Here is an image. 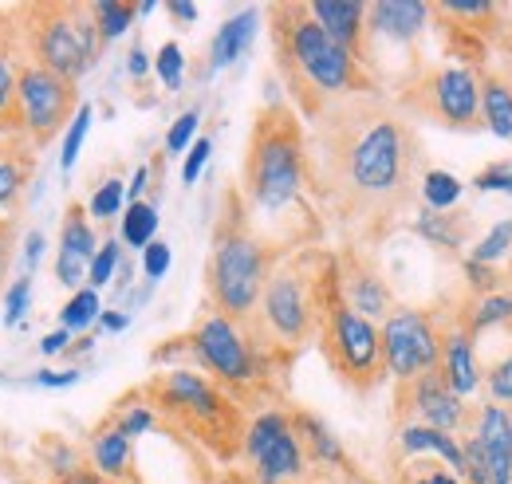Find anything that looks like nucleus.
<instances>
[{
	"instance_id": "1",
	"label": "nucleus",
	"mask_w": 512,
	"mask_h": 484,
	"mask_svg": "<svg viewBox=\"0 0 512 484\" xmlns=\"http://www.w3.org/2000/svg\"><path fill=\"white\" fill-rule=\"evenodd\" d=\"M312 182L343 229L379 237L418 197L422 146L414 126L371 95H351L316 119Z\"/></svg>"
},
{
	"instance_id": "2",
	"label": "nucleus",
	"mask_w": 512,
	"mask_h": 484,
	"mask_svg": "<svg viewBox=\"0 0 512 484\" xmlns=\"http://www.w3.org/2000/svg\"><path fill=\"white\" fill-rule=\"evenodd\" d=\"M272 52L276 71L304 119H320L327 107L351 99V95H371V75L351 52H343L320 24L312 20L304 0L272 4Z\"/></svg>"
},
{
	"instance_id": "3",
	"label": "nucleus",
	"mask_w": 512,
	"mask_h": 484,
	"mask_svg": "<svg viewBox=\"0 0 512 484\" xmlns=\"http://www.w3.org/2000/svg\"><path fill=\"white\" fill-rule=\"evenodd\" d=\"M335 300H339L335 256L320 248H296L276 256L256 315L245 327L272 355H296L312 339H320L323 315Z\"/></svg>"
},
{
	"instance_id": "4",
	"label": "nucleus",
	"mask_w": 512,
	"mask_h": 484,
	"mask_svg": "<svg viewBox=\"0 0 512 484\" xmlns=\"http://www.w3.org/2000/svg\"><path fill=\"white\" fill-rule=\"evenodd\" d=\"M312 185V162H308V138L292 107L280 99H268V107L256 115L245 170H241V201L249 209L253 229L260 221L280 225L288 221Z\"/></svg>"
},
{
	"instance_id": "5",
	"label": "nucleus",
	"mask_w": 512,
	"mask_h": 484,
	"mask_svg": "<svg viewBox=\"0 0 512 484\" xmlns=\"http://www.w3.org/2000/svg\"><path fill=\"white\" fill-rule=\"evenodd\" d=\"M280 252L264 241L249 221V209L241 201V189H229L225 213L213 229V252L205 264V292L209 311H221L237 323H249L264 292V280L272 272Z\"/></svg>"
},
{
	"instance_id": "6",
	"label": "nucleus",
	"mask_w": 512,
	"mask_h": 484,
	"mask_svg": "<svg viewBox=\"0 0 512 484\" xmlns=\"http://www.w3.org/2000/svg\"><path fill=\"white\" fill-rule=\"evenodd\" d=\"M146 394L154 398L150 410L162 414L170 425H178V433L197 437L225 461L241 453V437H245L241 406L213 378L186 366H170L146 382Z\"/></svg>"
},
{
	"instance_id": "7",
	"label": "nucleus",
	"mask_w": 512,
	"mask_h": 484,
	"mask_svg": "<svg viewBox=\"0 0 512 484\" xmlns=\"http://www.w3.org/2000/svg\"><path fill=\"white\" fill-rule=\"evenodd\" d=\"M24 56L48 71H56L67 83H79L103 56V40L91 16V4L79 0H40L16 8Z\"/></svg>"
},
{
	"instance_id": "8",
	"label": "nucleus",
	"mask_w": 512,
	"mask_h": 484,
	"mask_svg": "<svg viewBox=\"0 0 512 484\" xmlns=\"http://www.w3.org/2000/svg\"><path fill=\"white\" fill-rule=\"evenodd\" d=\"M186 351L225 390H256L268 378L272 351L260 347L253 331L221 311H205L186 335Z\"/></svg>"
},
{
	"instance_id": "9",
	"label": "nucleus",
	"mask_w": 512,
	"mask_h": 484,
	"mask_svg": "<svg viewBox=\"0 0 512 484\" xmlns=\"http://www.w3.org/2000/svg\"><path fill=\"white\" fill-rule=\"evenodd\" d=\"M320 347L327 355V366L335 370V378L343 386H351L355 394H371L386 378L379 323L355 315L343 300H335L323 315Z\"/></svg>"
},
{
	"instance_id": "10",
	"label": "nucleus",
	"mask_w": 512,
	"mask_h": 484,
	"mask_svg": "<svg viewBox=\"0 0 512 484\" xmlns=\"http://www.w3.org/2000/svg\"><path fill=\"white\" fill-rule=\"evenodd\" d=\"M402 107L446 130H477L481 126V71L473 63H446V67L418 71L402 91Z\"/></svg>"
},
{
	"instance_id": "11",
	"label": "nucleus",
	"mask_w": 512,
	"mask_h": 484,
	"mask_svg": "<svg viewBox=\"0 0 512 484\" xmlns=\"http://www.w3.org/2000/svg\"><path fill=\"white\" fill-rule=\"evenodd\" d=\"M79 111V87L60 79L56 71L40 67V63L24 60L16 71V119L20 134L44 150L52 138H60L67 122Z\"/></svg>"
},
{
	"instance_id": "12",
	"label": "nucleus",
	"mask_w": 512,
	"mask_h": 484,
	"mask_svg": "<svg viewBox=\"0 0 512 484\" xmlns=\"http://www.w3.org/2000/svg\"><path fill=\"white\" fill-rule=\"evenodd\" d=\"M383 339V370L398 386L438 370L442 359V323L422 307H394L379 327Z\"/></svg>"
},
{
	"instance_id": "13",
	"label": "nucleus",
	"mask_w": 512,
	"mask_h": 484,
	"mask_svg": "<svg viewBox=\"0 0 512 484\" xmlns=\"http://www.w3.org/2000/svg\"><path fill=\"white\" fill-rule=\"evenodd\" d=\"M241 453L253 461L256 484H296L308 473L304 445L292 429V414L284 410H264L245 425Z\"/></svg>"
},
{
	"instance_id": "14",
	"label": "nucleus",
	"mask_w": 512,
	"mask_h": 484,
	"mask_svg": "<svg viewBox=\"0 0 512 484\" xmlns=\"http://www.w3.org/2000/svg\"><path fill=\"white\" fill-rule=\"evenodd\" d=\"M430 24H434V4H426V0H375V4H367V32H363V52H359L363 71L375 75V67L383 63L386 52H414Z\"/></svg>"
},
{
	"instance_id": "15",
	"label": "nucleus",
	"mask_w": 512,
	"mask_h": 484,
	"mask_svg": "<svg viewBox=\"0 0 512 484\" xmlns=\"http://www.w3.org/2000/svg\"><path fill=\"white\" fill-rule=\"evenodd\" d=\"M335 272H339V300L347 303L355 315H363L371 323H383L394 311V296L386 288L383 272L359 248H347L343 256H335Z\"/></svg>"
},
{
	"instance_id": "16",
	"label": "nucleus",
	"mask_w": 512,
	"mask_h": 484,
	"mask_svg": "<svg viewBox=\"0 0 512 484\" xmlns=\"http://www.w3.org/2000/svg\"><path fill=\"white\" fill-rule=\"evenodd\" d=\"M398 402H402L398 406V418L402 414H414L418 425H430V429H442V433H457L465 425V418H469L465 402L442 382L438 370H430V374L398 386Z\"/></svg>"
},
{
	"instance_id": "17",
	"label": "nucleus",
	"mask_w": 512,
	"mask_h": 484,
	"mask_svg": "<svg viewBox=\"0 0 512 484\" xmlns=\"http://www.w3.org/2000/svg\"><path fill=\"white\" fill-rule=\"evenodd\" d=\"M99 248V237L91 229V217L79 201H71L60 225V248H56V284L67 292H79L87 284V264Z\"/></svg>"
},
{
	"instance_id": "18",
	"label": "nucleus",
	"mask_w": 512,
	"mask_h": 484,
	"mask_svg": "<svg viewBox=\"0 0 512 484\" xmlns=\"http://www.w3.org/2000/svg\"><path fill=\"white\" fill-rule=\"evenodd\" d=\"M438 374L449 390L465 402L481 390V359H477V343L465 327V319L442 327V359H438Z\"/></svg>"
},
{
	"instance_id": "19",
	"label": "nucleus",
	"mask_w": 512,
	"mask_h": 484,
	"mask_svg": "<svg viewBox=\"0 0 512 484\" xmlns=\"http://www.w3.org/2000/svg\"><path fill=\"white\" fill-rule=\"evenodd\" d=\"M36 178V146L24 134L0 138V217H20L24 193Z\"/></svg>"
},
{
	"instance_id": "20",
	"label": "nucleus",
	"mask_w": 512,
	"mask_h": 484,
	"mask_svg": "<svg viewBox=\"0 0 512 484\" xmlns=\"http://www.w3.org/2000/svg\"><path fill=\"white\" fill-rule=\"evenodd\" d=\"M24 56V40H20V24H16V8H0V138L20 134L16 119V71Z\"/></svg>"
},
{
	"instance_id": "21",
	"label": "nucleus",
	"mask_w": 512,
	"mask_h": 484,
	"mask_svg": "<svg viewBox=\"0 0 512 484\" xmlns=\"http://www.w3.org/2000/svg\"><path fill=\"white\" fill-rule=\"evenodd\" d=\"M308 12H312V20L320 24L343 52H351L359 60L363 32H367V4L363 0H312Z\"/></svg>"
},
{
	"instance_id": "22",
	"label": "nucleus",
	"mask_w": 512,
	"mask_h": 484,
	"mask_svg": "<svg viewBox=\"0 0 512 484\" xmlns=\"http://www.w3.org/2000/svg\"><path fill=\"white\" fill-rule=\"evenodd\" d=\"M256 32H260V8H241V12H233V16L213 32V40H209V60H205V71H201V75L209 79V75L233 67L241 56H249Z\"/></svg>"
},
{
	"instance_id": "23",
	"label": "nucleus",
	"mask_w": 512,
	"mask_h": 484,
	"mask_svg": "<svg viewBox=\"0 0 512 484\" xmlns=\"http://www.w3.org/2000/svg\"><path fill=\"white\" fill-rule=\"evenodd\" d=\"M87 457H91L87 469H95L99 477H107L115 484H138V477H134V441L115 422L99 425L91 433Z\"/></svg>"
},
{
	"instance_id": "24",
	"label": "nucleus",
	"mask_w": 512,
	"mask_h": 484,
	"mask_svg": "<svg viewBox=\"0 0 512 484\" xmlns=\"http://www.w3.org/2000/svg\"><path fill=\"white\" fill-rule=\"evenodd\" d=\"M398 449H402V457L434 453V457H442V465L453 477H465V457H461L457 433H442V429H430V425L418 422H402L398 425Z\"/></svg>"
},
{
	"instance_id": "25",
	"label": "nucleus",
	"mask_w": 512,
	"mask_h": 484,
	"mask_svg": "<svg viewBox=\"0 0 512 484\" xmlns=\"http://www.w3.org/2000/svg\"><path fill=\"white\" fill-rule=\"evenodd\" d=\"M292 429H296V437H300V445H304V457H308V461L327 465V469H339V465L347 461V453H343L339 437H335L320 418H312V414H292Z\"/></svg>"
},
{
	"instance_id": "26",
	"label": "nucleus",
	"mask_w": 512,
	"mask_h": 484,
	"mask_svg": "<svg viewBox=\"0 0 512 484\" xmlns=\"http://www.w3.org/2000/svg\"><path fill=\"white\" fill-rule=\"evenodd\" d=\"M481 126L512 142V83L509 75H481Z\"/></svg>"
},
{
	"instance_id": "27",
	"label": "nucleus",
	"mask_w": 512,
	"mask_h": 484,
	"mask_svg": "<svg viewBox=\"0 0 512 484\" xmlns=\"http://www.w3.org/2000/svg\"><path fill=\"white\" fill-rule=\"evenodd\" d=\"M465 229H469V221L465 217H453V213H430V209H422L414 217V233L426 244H434V248H446V252H461L465 248Z\"/></svg>"
},
{
	"instance_id": "28",
	"label": "nucleus",
	"mask_w": 512,
	"mask_h": 484,
	"mask_svg": "<svg viewBox=\"0 0 512 484\" xmlns=\"http://www.w3.org/2000/svg\"><path fill=\"white\" fill-rule=\"evenodd\" d=\"M158 225H162V217H158V205L146 197V201H130L127 209H123V225H119V237L127 248L134 252H142L150 241H158Z\"/></svg>"
},
{
	"instance_id": "29",
	"label": "nucleus",
	"mask_w": 512,
	"mask_h": 484,
	"mask_svg": "<svg viewBox=\"0 0 512 484\" xmlns=\"http://www.w3.org/2000/svg\"><path fill=\"white\" fill-rule=\"evenodd\" d=\"M418 197H422V209L430 213H449L457 209V201L465 197V182L449 170H426L418 178Z\"/></svg>"
},
{
	"instance_id": "30",
	"label": "nucleus",
	"mask_w": 512,
	"mask_h": 484,
	"mask_svg": "<svg viewBox=\"0 0 512 484\" xmlns=\"http://www.w3.org/2000/svg\"><path fill=\"white\" fill-rule=\"evenodd\" d=\"M91 16H95V28H99V40L103 44H115L123 40L134 20H138V4L134 0H95L91 4Z\"/></svg>"
},
{
	"instance_id": "31",
	"label": "nucleus",
	"mask_w": 512,
	"mask_h": 484,
	"mask_svg": "<svg viewBox=\"0 0 512 484\" xmlns=\"http://www.w3.org/2000/svg\"><path fill=\"white\" fill-rule=\"evenodd\" d=\"M512 323V296L509 292H489V296H477V300L465 307V327L469 335L477 339L481 331H493V327H505Z\"/></svg>"
},
{
	"instance_id": "32",
	"label": "nucleus",
	"mask_w": 512,
	"mask_h": 484,
	"mask_svg": "<svg viewBox=\"0 0 512 484\" xmlns=\"http://www.w3.org/2000/svg\"><path fill=\"white\" fill-rule=\"evenodd\" d=\"M512 256V217H505V221H497L481 241L469 248V264H481V268H497L501 272V264Z\"/></svg>"
},
{
	"instance_id": "33",
	"label": "nucleus",
	"mask_w": 512,
	"mask_h": 484,
	"mask_svg": "<svg viewBox=\"0 0 512 484\" xmlns=\"http://www.w3.org/2000/svg\"><path fill=\"white\" fill-rule=\"evenodd\" d=\"M99 311H103L99 292L83 284V288H79V292H71V300L60 307V327H64V331H71V335H87V331L95 327Z\"/></svg>"
},
{
	"instance_id": "34",
	"label": "nucleus",
	"mask_w": 512,
	"mask_h": 484,
	"mask_svg": "<svg viewBox=\"0 0 512 484\" xmlns=\"http://www.w3.org/2000/svg\"><path fill=\"white\" fill-rule=\"evenodd\" d=\"M119 264H123V241H115V237L99 241L95 256H91V264H87V288H95V292H99V288L115 284Z\"/></svg>"
},
{
	"instance_id": "35",
	"label": "nucleus",
	"mask_w": 512,
	"mask_h": 484,
	"mask_svg": "<svg viewBox=\"0 0 512 484\" xmlns=\"http://www.w3.org/2000/svg\"><path fill=\"white\" fill-rule=\"evenodd\" d=\"M83 209H87V217H95V221H115V217H123V209H127V182H123V178L99 182V189L91 193V201H87Z\"/></svg>"
},
{
	"instance_id": "36",
	"label": "nucleus",
	"mask_w": 512,
	"mask_h": 484,
	"mask_svg": "<svg viewBox=\"0 0 512 484\" xmlns=\"http://www.w3.org/2000/svg\"><path fill=\"white\" fill-rule=\"evenodd\" d=\"M91 119H95V107H91V103H79L75 119L67 122L64 150H60V170H64V174H71V170H75V162H79V150H83V142H87Z\"/></svg>"
},
{
	"instance_id": "37",
	"label": "nucleus",
	"mask_w": 512,
	"mask_h": 484,
	"mask_svg": "<svg viewBox=\"0 0 512 484\" xmlns=\"http://www.w3.org/2000/svg\"><path fill=\"white\" fill-rule=\"evenodd\" d=\"M154 75L162 79L166 91H182L186 87V52L178 40H166L154 56Z\"/></svg>"
},
{
	"instance_id": "38",
	"label": "nucleus",
	"mask_w": 512,
	"mask_h": 484,
	"mask_svg": "<svg viewBox=\"0 0 512 484\" xmlns=\"http://www.w3.org/2000/svg\"><path fill=\"white\" fill-rule=\"evenodd\" d=\"M197 126H201V107H190V111H182L178 119L170 122V130H166V158H182L190 150L193 142H197Z\"/></svg>"
},
{
	"instance_id": "39",
	"label": "nucleus",
	"mask_w": 512,
	"mask_h": 484,
	"mask_svg": "<svg viewBox=\"0 0 512 484\" xmlns=\"http://www.w3.org/2000/svg\"><path fill=\"white\" fill-rule=\"evenodd\" d=\"M434 16H457L461 28H469V24L493 20L497 16V4L493 0H438L434 4Z\"/></svg>"
},
{
	"instance_id": "40",
	"label": "nucleus",
	"mask_w": 512,
	"mask_h": 484,
	"mask_svg": "<svg viewBox=\"0 0 512 484\" xmlns=\"http://www.w3.org/2000/svg\"><path fill=\"white\" fill-rule=\"evenodd\" d=\"M40 449L48 453L52 481H64V477H71V473H79V469H83L79 449H75V445H67L64 437H48V441H40Z\"/></svg>"
},
{
	"instance_id": "41",
	"label": "nucleus",
	"mask_w": 512,
	"mask_h": 484,
	"mask_svg": "<svg viewBox=\"0 0 512 484\" xmlns=\"http://www.w3.org/2000/svg\"><path fill=\"white\" fill-rule=\"evenodd\" d=\"M481 386H485L489 402L509 406V402H512V351L505 355V359H497L489 370H481Z\"/></svg>"
},
{
	"instance_id": "42",
	"label": "nucleus",
	"mask_w": 512,
	"mask_h": 484,
	"mask_svg": "<svg viewBox=\"0 0 512 484\" xmlns=\"http://www.w3.org/2000/svg\"><path fill=\"white\" fill-rule=\"evenodd\" d=\"M111 422L119 425V429L127 433L130 441H138V437H146V433H154V425H158V414H154L150 406H142V402H134V406H119Z\"/></svg>"
},
{
	"instance_id": "43",
	"label": "nucleus",
	"mask_w": 512,
	"mask_h": 484,
	"mask_svg": "<svg viewBox=\"0 0 512 484\" xmlns=\"http://www.w3.org/2000/svg\"><path fill=\"white\" fill-rule=\"evenodd\" d=\"M473 189L477 193H505L512 201V158H501V162H489L477 178H473Z\"/></svg>"
},
{
	"instance_id": "44",
	"label": "nucleus",
	"mask_w": 512,
	"mask_h": 484,
	"mask_svg": "<svg viewBox=\"0 0 512 484\" xmlns=\"http://www.w3.org/2000/svg\"><path fill=\"white\" fill-rule=\"evenodd\" d=\"M28 303H32V276H16V284L8 288V296H4V327L12 331L24 315H28Z\"/></svg>"
},
{
	"instance_id": "45",
	"label": "nucleus",
	"mask_w": 512,
	"mask_h": 484,
	"mask_svg": "<svg viewBox=\"0 0 512 484\" xmlns=\"http://www.w3.org/2000/svg\"><path fill=\"white\" fill-rule=\"evenodd\" d=\"M170 264H174V252H170V244L166 241H150L146 248H142V276H146L150 288L170 272Z\"/></svg>"
},
{
	"instance_id": "46",
	"label": "nucleus",
	"mask_w": 512,
	"mask_h": 484,
	"mask_svg": "<svg viewBox=\"0 0 512 484\" xmlns=\"http://www.w3.org/2000/svg\"><path fill=\"white\" fill-rule=\"evenodd\" d=\"M83 378V370L79 366H71V370H36V374H28V378H20L16 386H40V390H67V386H75Z\"/></svg>"
},
{
	"instance_id": "47",
	"label": "nucleus",
	"mask_w": 512,
	"mask_h": 484,
	"mask_svg": "<svg viewBox=\"0 0 512 484\" xmlns=\"http://www.w3.org/2000/svg\"><path fill=\"white\" fill-rule=\"evenodd\" d=\"M209 158H213V138L205 134V138L193 142L190 150H186V158H182V185H197L201 170L209 166Z\"/></svg>"
},
{
	"instance_id": "48",
	"label": "nucleus",
	"mask_w": 512,
	"mask_h": 484,
	"mask_svg": "<svg viewBox=\"0 0 512 484\" xmlns=\"http://www.w3.org/2000/svg\"><path fill=\"white\" fill-rule=\"evenodd\" d=\"M12 256H16V217H0V292L8 288Z\"/></svg>"
},
{
	"instance_id": "49",
	"label": "nucleus",
	"mask_w": 512,
	"mask_h": 484,
	"mask_svg": "<svg viewBox=\"0 0 512 484\" xmlns=\"http://www.w3.org/2000/svg\"><path fill=\"white\" fill-rule=\"evenodd\" d=\"M150 178H154V166H150V162H142L127 182V205L130 201H146V193H150V185H154Z\"/></svg>"
},
{
	"instance_id": "50",
	"label": "nucleus",
	"mask_w": 512,
	"mask_h": 484,
	"mask_svg": "<svg viewBox=\"0 0 512 484\" xmlns=\"http://www.w3.org/2000/svg\"><path fill=\"white\" fill-rule=\"evenodd\" d=\"M71 331H64V327H56V331H48L44 339H40V355L44 359H56V355H67V347H71Z\"/></svg>"
},
{
	"instance_id": "51",
	"label": "nucleus",
	"mask_w": 512,
	"mask_h": 484,
	"mask_svg": "<svg viewBox=\"0 0 512 484\" xmlns=\"http://www.w3.org/2000/svg\"><path fill=\"white\" fill-rule=\"evenodd\" d=\"M150 71H154V60H150V52H146L142 44H134V48H130V56H127V75L134 79V83H142Z\"/></svg>"
},
{
	"instance_id": "52",
	"label": "nucleus",
	"mask_w": 512,
	"mask_h": 484,
	"mask_svg": "<svg viewBox=\"0 0 512 484\" xmlns=\"http://www.w3.org/2000/svg\"><path fill=\"white\" fill-rule=\"evenodd\" d=\"M20 252H24V276H32L36 272V264H40V256H44V233H28L24 244H20Z\"/></svg>"
},
{
	"instance_id": "53",
	"label": "nucleus",
	"mask_w": 512,
	"mask_h": 484,
	"mask_svg": "<svg viewBox=\"0 0 512 484\" xmlns=\"http://www.w3.org/2000/svg\"><path fill=\"white\" fill-rule=\"evenodd\" d=\"M166 12H170V20H178L182 28H190V24H197V16H201V8L193 4V0H170V4H162Z\"/></svg>"
},
{
	"instance_id": "54",
	"label": "nucleus",
	"mask_w": 512,
	"mask_h": 484,
	"mask_svg": "<svg viewBox=\"0 0 512 484\" xmlns=\"http://www.w3.org/2000/svg\"><path fill=\"white\" fill-rule=\"evenodd\" d=\"M95 323H99V331L119 335V331H127V327H130V315H127V311H119V307H103Z\"/></svg>"
},
{
	"instance_id": "55",
	"label": "nucleus",
	"mask_w": 512,
	"mask_h": 484,
	"mask_svg": "<svg viewBox=\"0 0 512 484\" xmlns=\"http://www.w3.org/2000/svg\"><path fill=\"white\" fill-rule=\"evenodd\" d=\"M414 484H461V477H453L449 469H422V473H414Z\"/></svg>"
},
{
	"instance_id": "56",
	"label": "nucleus",
	"mask_w": 512,
	"mask_h": 484,
	"mask_svg": "<svg viewBox=\"0 0 512 484\" xmlns=\"http://www.w3.org/2000/svg\"><path fill=\"white\" fill-rule=\"evenodd\" d=\"M52 484H115V481H107V477H99L95 469H79V473H71V477H64V481H52Z\"/></svg>"
},
{
	"instance_id": "57",
	"label": "nucleus",
	"mask_w": 512,
	"mask_h": 484,
	"mask_svg": "<svg viewBox=\"0 0 512 484\" xmlns=\"http://www.w3.org/2000/svg\"><path fill=\"white\" fill-rule=\"evenodd\" d=\"M158 8V0H138V16H150Z\"/></svg>"
},
{
	"instance_id": "58",
	"label": "nucleus",
	"mask_w": 512,
	"mask_h": 484,
	"mask_svg": "<svg viewBox=\"0 0 512 484\" xmlns=\"http://www.w3.org/2000/svg\"><path fill=\"white\" fill-rule=\"evenodd\" d=\"M509 449H512V425H509Z\"/></svg>"
},
{
	"instance_id": "59",
	"label": "nucleus",
	"mask_w": 512,
	"mask_h": 484,
	"mask_svg": "<svg viewBox=\"0 0 512 484\" xmlns=\"http://www.w3.org/2000/svg\"><path fill=\"white\" fill-rule=\"evenodd\" d=\"M509 83H512V75H509Z\"/></svg>"
}]
</instances>
